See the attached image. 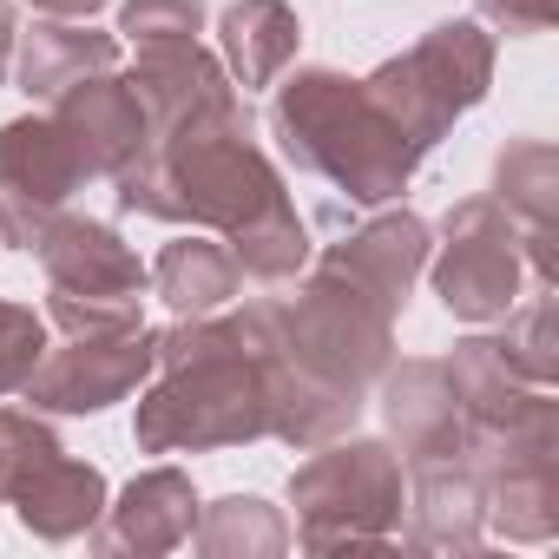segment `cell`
<instances>
[{
    "label": "cell",
    "mask_w": 559,
    "mask_h": 559,
    "mask_svg": "<svg viewBox=\"0 0 559 559\" xmlns=\"http://www.w3.org/2000/svg\"><path fill=\"white\" fill-rule=\"evenodd\" d=\"M263 323L257 304L243 317H178L158 330V356L139 395V448L145 454H211L270 435V389H263Z\"/></svg>",
    "instance_id": "6da1fadb"
},
{
    "label": "cell",
    "mask_w": 559,
    "mask_h": 559,
    "mask_svg": "<svg viewBox=\"0 0 559 559\" xmlns=\"http://www.w3.org/2000/svg\"><path fill=\"white\" fill-rule=\"evenodd\" d=\"M270 132H276V145H284V158L297 171L330 178L336 191H349V204L402 198L415 165H421V152L369 99V86L336 73V67H304L276 86Z\"/></svg>",
    "instance_id": "7a4b0ae2"
},
{
    "label": "cell",
    "mask_w": 559,
    "mask_h": 559,
    "mask_svg": "<svg viewBox=\"0 0 559 559\" xmlns=\"http://www.w3.org/2000/svg\"><path fill=\"white\" fill-rule=\"evenodd\" d=\"M112 185H119V211L191 224V230H224V237H237L257 217L290 204L284 178L250 145L243 119L185 132V139H152Z\"/></svg>",
    "instance_id": "3957f363"
},
{
    "label": "cell",
    "mask_w": 559,
    "mask_h": 559,
    "mask_svg": "<svg viewBox=\"0 0 559 559\" xmlns=\"http://www.w3.org/2000/svg\"><path fill=\"white\" fill-rule=\"evenodd\" d=\"M257 323H263L270 356H284L297 376L356 402H369L376 376L395 362V310L376 304L362 284H349L330 263L304 276L297 297H263Z\"/></svg>",
    "instance_id": "277c9868"
},
{
    "label": "cell",
    "mask_w": 559,
    "mask_h": 559,
    "mask_svg": "<svg viewBox=\"0 0 559 559\" xmlns=\"http://www.w3.org/2000/svg\"><path fill=\"white\" fill-rule=\"evenodd\" d=\"M290 507L304 552H389L402 526V454L336 435L290 474Z\"/></svg>",
    "instance_id": "5b68a950"
},
{
    "label": "cell",
    "mask_w": 559,
    "mask_h": 559,
    "mask_svg": "<svg viewBox=\"0 0 559 559\" xmlns=\"http://www.w3.org/2000/svg\"><path fill=\"white\" fill-rule=\"evenodd\" d=\"M362 86L389 112V126L428 158L454 132V119L487 99V86H493V40L480 34V21H441L408 53L382 60Z\"/></svg>",
    "instance_id": "8992f818"
},
{
    "label": "cell",
    "mask_w": 559,
    "mask_h": 559,
    "mask_svg": "<svg viewBox=\"0 0 559 559\" xmlns=\"http://www.w3.org/2000/svg\"><path fill=\"white\" fill-rule=\"evenodd\" d=\"M435 297L461 323H500L520 304L526 284V237L493 198H461L441 217V250H435Z\"/></svg>",
    "instance_id": "52a82bcc"
},
{
    "label": "cell",
    "mask_w": 559,
    "mask_h": 559,
    "mask_svg": "<svg viewBox=\"0 0 559 559\" xmlns=\"http://www.w3.org/2000/svg\"><path fill=\"white\" fill-rule=\"evenodd\" d=\"M448 382L461 402V428H467V454H526V448H559V402L552 389L526 382L500 336H467L448 356Z\"/></svg>",
    "instance_id": "ba28073f"
},
{
    "label": "cell",
    "mask_w": 559,
    "mask_h": 559,
    "mask_svg": "<svg viewBox=\"0 0 559 559\" xmlns=\"http://www.w3.org/2000/svg\"><path fill=\"white\" fill-rule=\"evenodd\" d=\"M93 178L86 152L73 145V132L47 112L8 119L0 126V243L34 250L40 224L53 211H67V198Z\"/></svg>",
    "instance_id": "9c48e42d"
},
{
    "label": "cell",
    "mask_w": 559,
    "mask_h": 559,
    "mask_svg": "<svg viewBox=\"0 0 559 559\" xmlns=\"http://www.w3.org/2000/svg\"><path fill=\"white\" fill-rule=\"evenodd\" d=\"M158 356V330H106V336H67V349H47L40 369L27 376V402L40 415H106L132 389H145Z\"/></svg>",
    "instance_id": "30bf717a"
},
{
    "label": "cell",
    "mask_w": 559,
    "mask_h": 559,
    "mask_svg": "<svg viewBox=\"0 0 559 559\" xmlns=\"http://www.w3.org/2000/svg\"><path fill=\"white\" fill-rule=\"evenodd\" d=\"M132 93L145 99L152 139H185V132H211V126H237V80L224 73L217 53H204L198 40H158L139 47L132 60Z\"/></svg>",
    "instance_id": "8fae6325"
},
{
    "label": "cell",
    "mask_w": 559,
    "mask_h": 559,
    "mask_svg": "<svg viewBox=\"0 0 559 559\" xmlns=\"http://www.w3.org/2000/svg\"><path fill=\"white\" fill-rule=\"evenodd\" d=\"M34 257L47 270V284L67 297H145V284H152L139 250L112 224L80 217V211H53L34 237Z\"/></svg>",
    "instance_id": "7c38bea8"
},
{
    "label": "cell",
    "mask_w": 559,
    "mask_h": 559,
    "mask_svg": "<svg viewBox=\"0 0 559 559\" xmlns=\"http://www.w3.org/2000/svg\"><path fill=\"white\" fill-rule=\"evenodd\" d=\"M408 539L428 552H474L487 533V480L467 448L408 461Z\"/></svg>",
    "instance_id": "4fadbf2b"
},
{
    "label": "cell",
    "mask_w": 559,
    "mask_h": 559,
    "mask_svg": "<svg viewBox=\"0 0 559 559\" xmlns=\"http://www.w3.org/2000/svg\"><path fill=\"white\" fill-rule=\"evenodd\" d=\"M376 382H382L389 448H402V467H408V461H428V454H454V448H467V428H461V402H454L448 362H435V356H408L402 369L389 362Z\"/></svg>",
    "instance_id": "5bb4252c"
},
{
    "label": "cell",
    "mask_w": 559,
    "mask_h": 559,
    "mask_svg": "<svg viewBox=\"0 0 559 559\" xmlns=\"http://www.w3.org/2000/svg\"><path fill=\"white\" fill-rule=\"evenodd\" d=\"M53 119L73 132V145L86 152L93 178H119V171L152 145L145 99H139L132 80H119V73H93V80H80L73 93H60V99H53Z\"/></svg>",
    "instance_id": "9a60e30c"
},
{
    "label": "cell",
    "mask_w": 559,
    "mask_h": 559,
    "mask_svg": "<svg viewBox=\"0 0 559 559\" xmlns=\"http://www.w3.org/2000/svg\"><path fill=\"white\" fill-rule=\"evenodd\" d=\"M428 250H435V237H428V224H421L415 211H382V217H369L362 230H349L343 243H330L317 263L343 270L349 284H362L376 304H389V310L402 317L408 284L428 270Z\"/></svg>",
    "instance_id": "2e32d148"
},
{
    "label": "cell",
    "mask_w": 559,
    "mask_h": 559,
    "mask_svg": "<svg viewBox=\"0 0 559 559\" xmlns=\"http://www.w3.org/2000/svg\"><path fill=\"white\" fill-rule=\"evenodd\" d=\"M191 526H198L191 474L152 467L119 500H106V513L93 520V546L99 552H171V546L191 539Z\"/></svg>",
    "instance_id": "e0dca14e"
},
{
    "label": "cell",
    "mask_w": 559,
    "mask_h": 559,
    "mask_svg": "<svg viewBox=\"0 0 559 559\" xmlns=\"http://www.w3.org/2000/svg\"><path fill=\"white\" fill-rule=\"evenodd\" d=\"M493 204L520 224L526 237V263H533V284L552 290V211H559V152L546 139H513L493 158Z\"/></svg>",
    "instance_id": "ac0fdd59"
},
{
    "label": "cell",
    "mask_w": 559,
    "mask_h": 559,
    "mask_svg": "<svg viewBox=\"0 0 559 559\" xmlns=\"http://www.w3.org/2000/svg\"><path fill=\"white\" fill-rule=\"evenodd\" d=\"M480 480H487V526H500L520 546H546L559 533V448L487 454Z\"/></svg>",
    "instance_id": "d6986e66"
},
{
    "label": "cell",
    "mask_w": 559,
    "mask_h": 559,
    "mask_svg": "<svg viewBox=\"0 0 559 559\" xmlns=\"http://www.w3.org/2000/svg\"><path fill=\"white\" fill-rule=\"evenodd\" d=\"M297 47H304V21H297L290 0H230L217 14V53H224V73L243 93L284 80Z\"/></svg>",
    "instance_id": "ffe728a7"
},
{
    "label": "cell",
    "mask_w": 559,
    "mask_h": 559,
    "mask_svg": "<svg viewBox=\"0 0 559 559\" xmlns=\"http://www.w3.org/2000/svg\"><path fill=\"white\" fill-rule=\"evenodd\" d=\"M14 67H21V93L53 106L60 93H73L93 73H119V40L86 27V21H40L27 40H14Z\"/></svg>",
    "instance_id": "44dd1931"
},
{
    "label": "cell",
    "mask_w": 559,
    "mask_h": 559,
    "mask_svg": "<svg viewBox=\"0 0 559 559\" xmlns=\"http://www.w3.org/2000/svg\"><path fill=\"white\" fill-rule=\"evenodd\" d=\"M106 500H112L106 493V474L93 461H73L67 448L47 454L14 487V513H21V526L34 539H80V533H93V520L106 513Z\"/></svg>",
    "instance_id": "7402d4cb"
},
{
    "label": "cell",
    "mask_w": 559,
    "mask_h": 559,
    "mask_svg": "<svg viewBox=\"0 0 559 559\" xmlns=\"http://www.w3.org/2000/svg\"><path fill=\"white\" fill-rule=\"evenodd\" d=\"M152 290L171 317H217L237 290H243V276H237V257L211 237H178L158 250L152 263Z\"/></svg>",
    "instance_id": "603a6c76"
},
{
    "label": "cell",
    "mask_w": 559,
    "mask_h": 559,
    "mask_svg": "<svg viewBox=\"0 0 559 559\" xmlns=\"http://www.w3.org/2000/svg\"><path fill=\"white\" fill-rule=\"evenodd\" d=\"M191 546L204 559H276V552L290 546V526H284V513L263 507L257 493H230V500L198 507Z\"/></svg>",
    "instance_id": "cb8c5ba5"
},
{
    "label": "cell",
    "mask_w": 559,
    "mask_h": 559,
    "mask_svg": "<svg viewBox=\"0 0 559 559\" xmlns=\"http://www.w3.org/2000/svg\"><path fill=\"white\" fill-rule=\"evenodd\" d=\"M224 250L237 257V276L243 284H290V276L310 263V230H304V217H297V204H284V211H270V217H257L250 230H237V237H224Z\"/></svg>",
    "instance_id": "d4e9b609"
},
{
    "label": "cell",
    "mask_w": 559,
    "mask_h": 559,
    "mask_svg": "<svg viewBox=\"0 0 559 559\" xmlns=\"http://www.w3.org/2000/svg\"><path fill=\"white\" fill-rule=\"evenodd\" d=\"M507 336H500V349H507V362L526 376V382H539V389H552L559 382V336H552V290L539 284V297L533 304H513L507 317Z\"/></svg>",
    "instance_id": "484cf974"
},
{
    "label": "cell",
    "mask_w": 559,
    "mask_h": 559,
    "mask_svg": "<svg viewBox=\"0 0 559 559\" xmlns=\"http://www.w3.org/2000/svg\"><path fill=\"white\" fill-rule=\"evenodd\" d=\"M47 454H60V435L40 421V408H0V500H14Z\"/></svg>",
    "instance_id": "4316f807"
},
{
    "label": "cell",
    "mask_w": 559,
    "mask_h": 559,
    "mask_svg": "<svg viewBox=\"0 0 559 559\" xmlns=\"http://www.w3.org/2000/svg\"><path fill=\"white\" fill-rule=\"evenodd\" d=\"M40 356H47V317L0 297V395H21Z\"/></svg>",
    "instance_id": "83f0119b"
},
{
    "label": "cell",
    "mask_w": 559,
    "mask_h": 559,
    "mask_svg": "<svg viewBox=\"0 0 559 559\" xmlns=\"http://www.w3.org/2000/svg\"><path fill=\"white\" fill-rule=\"evenodd\" d=\"M198 27H204V0H126V8H119V34L132 47L198 40Z\"/></svg>",
    "instance_id": "f1b7e54d"
},
{
    "label": "cell",
    "mask_w": 559,
    "mask_h": 559,
    "mask_svg": "<svg viewBox=\"0 0 559 559\" xmlns=\"http://www.w3.org/2000/svg\"><path fill=\"white\" fill-rule=\"evenodd\" d=\"M47 317L67 336H106V330H132L139 323V297H67V290H47Z\"/></svg>",
    "instance_id": "f546056e"
},
{
    "label": "cell",
    "mask_w": 559,
    "mask_h": 559,
    "mask_svg": "<svg viewBox=\"0 0 559 559\" xmlns=\"http://www.w3.org/2000/svg\"><path fill=\"white\" fill-rule=\"evenodd\" d=\"M474 14H480L487 27L526 40V34H546V27H552V0H474Z\"/></svg>",
    "instance_id": "4dcf8cb0"
},
{
    "label": "cell",
    "mask_w": 559,
    "mask_h": 559,
    "mask_svg": "<svg viewBox=\"0 0 559 559\" xmlns=\"http://www.w3.org/2000/svg\"><path fill=\"white\" fill-rule=\"evenodd\" d=\"M34 8H40V14H53V21H93L106 0H34Z\"/></svg>",
    "instance_id": "1f68e13d"
},
{
    "label": "cell",
    "mask_w": 559,
    "mask_h": 559,
    "mask_svg": "<svg viewBox=\"0 0 559 559\" xmlns=\"http://www.w3.org/2000/svg\"><path fill=\"white\" fill-rule=\"evenodd\" d=\"M14 8H8V0H0V80H8V67H14Z\"/></svg>",
    "instance_id": "d6a6232c"
}]
</instances>
